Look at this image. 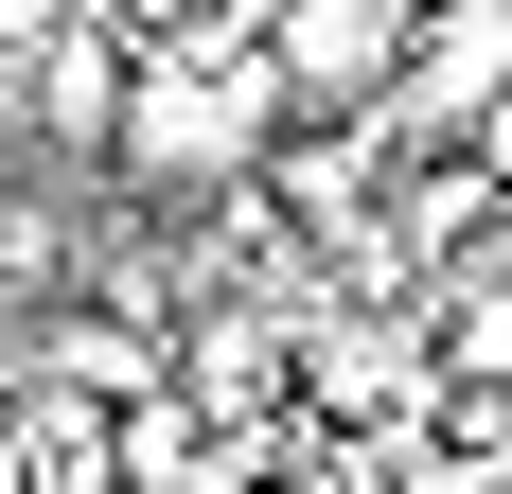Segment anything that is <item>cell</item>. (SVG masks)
<instances>
[{
    "label": "cell",
    "mask_w": 512,
    "mask_h": 494,
    "mask_svg": "<svg viewBox=\"0 0 512 494\" xmlns=\"http://www.w3.org/2000/svg\"><path fill=\"white\" fill-rule=\"evenodd\" d=\"M283 53L265 36H195V53H142V89H124V177H159V195H212V177H265L283 159Z\"/></svg>",
    "instance_id": "6da1fadb"
},
{
    "label": "cell",
    "mask_w": 512,
    "mask_h": 494,
    "mask_svg": "<svg viewBox=\"0 0 512 494\" xmlns=\"http://www.w3.org/2000/svg\"><path fill=\"white\" fill-rule=\"evenodd\" d=\"M495 265H512V230H495Z\"/></svg>",
    "instance_id": "7a4b0ae2"
}]
</instances>
